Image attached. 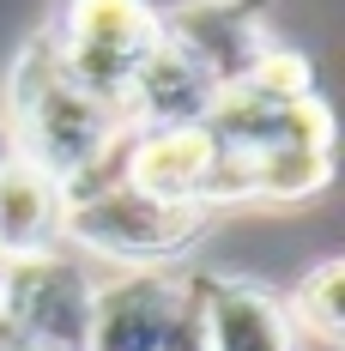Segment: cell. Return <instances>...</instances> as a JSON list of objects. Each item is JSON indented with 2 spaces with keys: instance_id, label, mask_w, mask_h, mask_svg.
Segmentation results:
<instances>
[{
  "instance_id": "5",
  "label": "cell",
  "mask_w": 345,
  "mask_h": 351,
  "mask_svg": "<svg viewBox=\"0 0 345 351\" xmlns=\"http://www.w3.org/2000/svg\"><path fill=\"white\" fill-rule=\"evenodd\" d=\"M158 25H164V43H176L188 61H200L224 91H237L242 73L273 43L267 0H188L176 12H158Z\"/></svg>"
},
{
  "instance_id": "13",
  "label": "cell",
  "mask_w": 345,
  "mask_h": 351,
  "mask_svg": "<svg viewBox=\"0 0 345 351\" xmlns=\"http://www.w3.org/2000/svg\"><path fill=\"white\" fill-rule=\"evenodd\" d=\"M285 315H291V327L315 333L321 346H340L345 339V261L340 254H327L321 267H309V273L297 279Z\"/></svg>"
},
{
  "instance_id": "10",
  "label": "cell",
  "mask_w": 345,
  "mask_h": 351,
  "mask_svg": "<svg viewBox=\"0 0 345 351\" xmlns=\"http://www.w3.org/2000/svg\"><path fill=\"white\" fill-rule=\"evenodd\" d=\"M206 351H297V327L273 291L206 279Z\"/></svg>"
},
{
  "instance_id": "9",
  "label": "cell",
  "mask_w": 345,
  "mask_h": 351,
  "mask_svg": "<svg viewBox=\"0 0 345 351\" xmlns=\"http://www.w3.org/2000/svg\"><path fill=\"white\" fill-rule=\"evenodd\" d=\"M61 218H67L61 182H49V176L36 170V164H25V158H6V164H0V261L55 254Z\"/></svg>"
},
{
  "instance_id": "11",
  "label": "cell",
  "mask_w": 345,
  "mask_h": 351,
  "mask_svg": "<svg viewBox=\"0 0 345 351\" xmlns=\"http://www.w3.org/2000/svg\"><path fill=\"white\" fill-rule=\"evenodd\" d=\"M254 170V200H315L333 182V152H303V145H267L248 158Z\"/></svg>"
},
{
  "instance_id": "6",
  "label": "cell",
  "mask_w": 345,
  "mask_h": 351,
  "mask_svg": "<svg viewBox=\"0 0 345 351\" xmlns=\"http://www.w3.org/2000/svg\"><path fill=\"white\" fill-rule=\"evenodd\" d=\"M212 158H218V140H212L206 121L200 128H134L121 140V152H115V176L145 200L200 206Z\"/></svg>"
},
{
  "instance_id": "4",
  "label": "cell",
  "mask_w": 345,
  "mask_h": 351,
  "mask_svg": "<svg viewBox=\"0 0 345 351\" xmlns=\"http://www.w3.org/2000/svg\"><path fill=\"white\" fill-rule=\"evenodd\" d=\"M97 279L73 254H36V261H6L0 273V351H85V321H91Z\"/></svg>"
},
{
  "instance_id": "2",
  "label": "cell",
  "mask_w": 345,
  "mask_h": 351,
  "mask_svg": "<svg viewBox=\"0 0 345 351\" xmlns=\"http://www.w3.org/2000/svg\"><path fill=\"white\" fill-rule=\"evenodd\" d=\"M67 194V218H61V237L97 261H115L121 273H170L182 267L188 248L206 243L212 212L206 206H164V200H145L134 194L121 176H115V158L104 170L79 176Z\"/></svg>"
},
{
  "instance_id": "15",
  "label": "cell",
  "mask_w": 345,
  "mask_h": 351,
  "mask_svg": "<svg viewBox=\"0 0 345 351\" xmlns=\"http://www.w3.org/2000/svg\"><path fill=\"white\" fill-rule=\"evenodd\" d=\"M19 351H36V346H19Z\"/></svg>"
},
{
  "instance_id": "1",
  "label": "cell",
  "mask_w": 345,
  "mask_h": 351,
  "mask_svg": "<svg viewBox=\"0 0 345 351\" xmlns=\"http://www.w3.org/2000/svg\"><path fill=\"white\" fill-rule=\"evenodd\" d=\"M6 140H12V158H25L49 182L73 188L79 176L104 170L121 152L128 121L73 85L49 31H43L19 49L12 79H6Z\"/></svg>"
},
{
  "instance_id": "8",
  "label": "cell",
  "mask_w": 345,
  "mask_h": 351,
  "mask_svg": "<svg viewBox=\"0 0 345 351\" xmlns=\"http://www.w3.org/2000/svg\"><path fill=\"white\" fill-rule=\"evenodd\" d=\"M218 97H224V85L200 61H188L176 43L158 36V49L128 79L121 115H128V134L134 128H200L212 109H218Z\"/></svg>"
},
{
  "instance_id": "7",
  "label": "cell",
  "mask_w": 345,
  "mask_h": 351,
  "mask_svg": "<svg viewBox=\"0 0 345 351\" xmlns=\"http://www.w3.org/2000/svg\"><path fill=\"white\" fill-rule=\"evenodd\" d=\"M176 297H182V267L104 279L85 321V351H158L170 333Z\"/></svg>"
},
{
  "instance_id": "3",
  "label": "cell",
  "mask_w": 345,
  "mask_h": 351,
  "mask_svg": "<svg viewBox=\"0 0 345 351\" xmlns=\"http://www.w3.org/2000/svg\"><path fill=\"white\" fill-rule=\"evenodd\" d=\"M158 36L164 25H158L152 0H61L55 25H49V43H55L67 79L79 91H91L97 104H109L115 115H121L134 67L158 49Z\"/></svg>"
},
{
  "instance_id": "14",
  "label": "cell",
  "mask_w": 345,
  "mask_h": 351,
  "mask_svg": "<svg viewBox=\"0 0 345 351\" xmlns=\"http://www.w3.org/2000/svg\"><path fill=\"white\" fill-rule=\"evenodd\" d=\"M158 351H206V273H182V297Z\"/></svg>"
},
{
  "instance_id": "12",
  "label": "cell",
  "mask_w": 345,
  "mask_h": 351,
  "mask_svg": "<svg viewBox=\"0 0 345 351\" xmlns=\"http://www.w3.org/2000/svg\"><path fill=\"white\" fill-rule=\"evenodd\" d=\"M237 97H248V104H261V109L309 104V97H321V85H315V61L303 55V49H291V43H267L261 61L242 73Z\"/></svg>"
}]
</instances>
